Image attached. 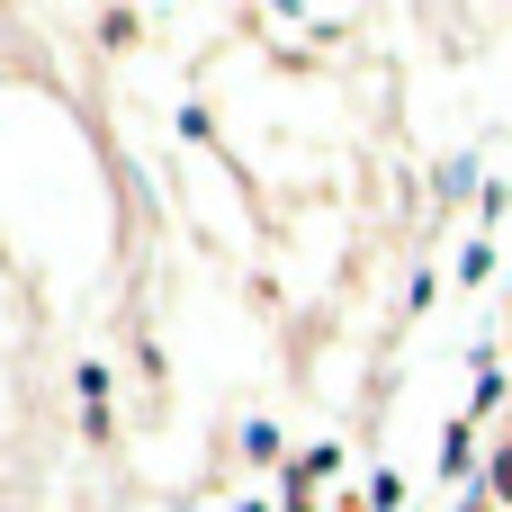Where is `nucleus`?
Wrapping results in <instances>:
<instances>
[{
    "instance_id": "nucleus-1",
    "label": "nucleus",
    "mask_w": 512,
    "mask_h": 512,
    "mask_svg": "<svg viewBox=\"0 0 512 512\" xmlns=\"http://www.w3.org/2000/svg\"><path fill=\"white\" fill-rule=\"evenodd\" d=\"M495 495H504V504H512V450H504V459H495Z\"/></svg>"
},
{
    "instance_id": "nucleus-2",
    "label": "nucleus",
    "mask_w": 512,
    "mask_h": 512,
    "mask_svg": "<svg viewBox=\"0 0 512 512\" xmlns=\"http://www.w3.org/2000/svg\"><path fill=\"white\" fill-rule=\"evenodd\" d=\"M468 512H486V504H468Z\"/></svg>"
}]
</instances>
